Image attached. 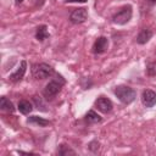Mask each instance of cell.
I'll list each match as a JSON object with an SVG mask.
<instances>
[{"label":"cell","instance_id":"obj_1","mask_svg":"<svg viewBox=\"0 0 156 156\" xmlns=\"http://www.w3.org/2000/svg\"><path fill=\"white\" fill-rule=\"evenodd\" d=\"M115 94L116 96L123 102V104H130L134 101V99L136 98V93L133 88L130 87H126V85H118L115 89Z\"/></svg>","mask_w":156,"mask_h":156},{"label":"cell","instance_id":"obj_2","mask_svg":"<svg viewBox=\"0 0 156 156\" xmlns=\"http://www.w3.org/2000/svg\"><path fill=\"white\" fill-rule=\"evenodd\" d=\"M54 69L48 63H35L32 66V74L35 79H45L52 76Z\"/></svg>","mask_w":156,"mask_h":156},{"label":"cell","instance_id":"obj_3","mask_svg":"<svg viewBox=\"0 0 156 156\" xmlns=\"http://www.w3.org/2000/svg\"><path fill=\"white\" fill-rule=\"evenodd\" d=\"M130 18H132V6L127 5V6L122 7L117 13L113 15L112 21L116 24H126Z\"/></svg>","mask_w":156,"mask_h":156},{"label":"cell","instance_id":"obj_4","mask_svg":"<svg viewBox=\"0 0 156 156\" xmlns=\"http://www.w3.org/2000/svg\"><path fill=\"white\" fill-rule=\"evenodd\" d=\"M62 84H63V80L58 82V80L54 79V80L49 82V83L46 84V87L44 88V90H43L44 96H45L46 99H52V98H54V96H55V95L61 90Z\"/></svg>","mask_w":156,"mask_h":156},{"label":"cell","instance_id":"obj_5","mask_svg":"<svg viewBox=\"0 0 156 156\" xmlns=\"http://www.w3.org/2000/svg\"><path fill=\"white\" fill-rule=\"evenodd\" d=\"M88 17V12H87V9L84 7H79V9H76L71 12L69 15V20L72 23H83Z\"/></svg>","mask_w":156,"mask_h":156},{"label":"cell","instance_id":"obj_6","mask_svg":"<svg viewBox=\"0 0 156 156\" xmlns=\"http://www.w3.org/2000/svg\"><path fill=\"white\" fill-rule=\"evenodd\" d=\"M141 101L145 107H152L156 104V93L154 90H144L141 95Z\"/></svg>","mask_w":156,"mask_h":156},{"label":"cell","instance_id":"obj_7","mask_svg":"<svg viewBox=\"0 0 156 156\" xmlns=\"http://www.w3.org/2000/svg\"><path fill=\"white\" fill-rule=\"evenodd\" d=\"M95 107H98V110L102 113H107L112 110V102L111 100H108L107 98L100 96L96 101H95Z\"/></svg>","mask_w":156,"mask_h":156},{"label":"cell","instance_id":"obj_8","mask_svg":"<svg viewBox=\"0 0 156 156\" xmlns=\"http://www.w3.org/2000/svg\"><path fill=\"white\" fill-rule=\"evenodd\" d=\"M26 69H27V62H26V61H21L18 68H17L12 74H10L9 79H10L11 82H15V83L18 82V80H21V79L23 78L24 73H26Z\"/></svg>","mask_w":156,"mask_h":156},{"label":"cell","instance_id":"obj_9","mask_svg":"<svg viewBox=\"0 0 156 156\" xmlns=\"http://www.w3.org/2000/svg\"><path fill=\"white\" fill-rule=\"evenodd\" d=\"M107 46H108V40H107V38L100 37V38H98V39L95 40V43H94V45H93V51H94L95 54H102L104 51H106Z\"/></svg>","mask_w":156,"mask_h":156},{"label":"cell","instance_id":"obj_10","mask_svg":"<svg viewBox=\"0 0 156 156\" xmlns=\"http://www.w3.org/2000/svg\"><path fill=\"white\" fill-rule=\"evenodd\" d=\"M151 37H152V32L150 30V29H141L140 30V33L138 34V37H136V41L139 43V44H145V43H147L150 39H151Z\"/></svg>","mask_w":156,"mask_h":156},{"label":"cell","instance_id":"obj_11","mask_svg":"<svg viewBox=\"0 0 156 156\" xmlns=\"http://www.w3.org/2000/svg\"><path fill=\"white\" fill-rule=\"evenodd\" d=\"M0 108L4 110V111H7V112H13L15 111V107H13V104L5 96H2L0 99Z\"/></svg>","mask_w":156,"mask_h":156},{"label":"cell","instance_id":"obj_12","mask_svg":"<svg viewBox=\"0 0 156 156\" xmlns=\"http://www.w3.org/2000/svg\"><path fill=\"white\" fill-rule=\"evenodd\" d=\"M49 37V33H48V28L46 26H39L37 28V33H35V38L39 40V41H43L44 39H46Z\"/></svg>","mask_w":156,"mask_h":156},{"label":"cell","instance_id":"obj_13","mask_svg":"<svg viewBox=\"0 0 156 156\" xmlns=\"http://www.w3.org/2000/svg\"><path fill=\"white\" fill-rule=\"evenodd\" d=\"M32 104L29 102V101H27V100H21L20 102H18V110H20V112L21 113H23V115H27V113H29L30 111H32Z\"/></svg>","mask_w":156,"mask_h":156},{"label":"cell","instance_id":"obj_14","mask_svg":"<svg viewBox=\"0 0 156 156\" xmlns=\"http://www.w3.org/2000/svg\"><path fill=\"white\" fill-rule=\"evenodd\" d=\"M27 122H28V123H34V124H37V126H39V127H46V126L50 124L49 121H46V119H44V118H40V117H38V116H32V117H29V118L27 119Z\"/></svg>","mask_w":156,"mask_h":156},{"label":"cell","instance_id":"obj_15","mask_svg":"<svg viewBox=\"0 0 156 156\" xmlns=\"http://www.w3.org/2000/svg\"><path fill=\"white\" fill-rule=\"evenodd\" d=\"M85 119H87L88 123H98V122L101 121V117H100L95 111L90 110V111L87 112V115H85Z\"/></svg>","mask_w":156,"mask_h":156},{"label":"cell","instance_id":"obj_16","mask_svg":"<svg viewBox=\"0 0 156 156\" xmlns=\"http://www.w3.org/2000/svg\"><path fill=\"white\" fill-rule=\"evenodd\" d=\"M58 154L60 155H68V154H71V155H74L76 152L72 150V149H69L68 146H66V145H61L60 146V150H58Z\"/></svg>","mask_w":156,"mask_h":156},{"label":"cell","instance_id":"obj_17","mask_svg":"<svg viewBox=\"0 0 156 156\" xmlns=\"http://www.w3.org/2000/svg\"><path fill=\"white\" fill-rule=\"evenodd\" d=\"M147 73H149L150 76H154V74L156 73V63H150V65L147 66Z\"/></svg>","mask_w":156,"mask_h":156},{"label":"cell","instance_id":"obj_18","mask_svg":"<svg viewBox=\"0 0 156 156\" xmlns=\"http://www.w3.org/2000/svg\"><path fill=\"white\" fill-rule=\"evenodd\" d=\"M89 147H90V150L96 151V149H99V143H98V141H93V143H90Z\"/></svg>","mask_w":156,"mask_h":156},{"label":"cell","instance_id":"obj_19","mask_svg":"<svg viewBox=\"0 0 156 156\" xmlns=\"http://www.w3.org/2000/svg\"><path fill=\"white\" fill-rule=\"evenodd\" d=\"M68 2H85L87 0H66Z\"/></svg>","mask_w":156,"mask_h":156},{"label":"cell","instance_id":"obj_20","mask_svg":"<svg viewBox=\"0 0 156 156\" xmlns=\"http://www.w3.org/2000/svg\"><path fill=\"white\" fill-rule=\"evenodd\" d=\"M149 2H151V4H156V0H147Z\"/></svg>","mask_w":156,"mask_h":156},{"label":"cell","instance_id":"obj_21","mask_svg":"<svg viewBox=\"0 0 156 156\" xmlns=\"http://www.w3.org/2000/svg\"><path fill=\"white\" fill-rule=\"evenodd\" d=\"M23 0H16V4H21Z\"/></svg>","mask_w":156,"mask_h":156}]
</instances>
